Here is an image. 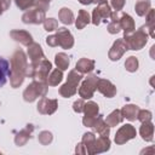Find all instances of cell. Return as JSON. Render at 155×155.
Returning <instances> with one entry per match:
<instances>
[{"label":"cell","instance_id":"4dcf8cb0","mask_svg":"<svg viewBox=\"0 0 155 155\" xmlns=\"http://www.w3.org/2000/svg\"><path fill=\"white\" fill-rule=\"evenodd\" d=\"M155 11L153 8H150L147 13H145V18H147V27L149 29V35L151 38L155 36V33H154V28H155Z\"/></svg>","mask_w":155,"mask_h":155},{"label":"cell","instance_id":"6da1fadb","mask_svg":"<svg viewBox=\"0 0 155 155\" xmlns=\"http://www.w3.org/2000/svg\"><path fill=\"white\" fill-rule=\"evenodd\" d=\"M27 67H28V61L25 53L22 50H17L11 57V65H10V82L13 88H17L23 84Z\"/></svg>","mask_w":155,"mask_h":155},{"label":"cell","instance_id":"5bb4252c","mask_svg":"<svg viewBox=\"0 0 155 155\" xmlns=\"http://www.w3.org/2000/svg\"><path fill=\"white\" fill-rule=\"evenodd\" d=\"M28 57H29L31 63H35V62H39V61L44 59L45 54H44V51H42L41 46L36 42H31L28 46Z\"/></svg>","mask_w":155,"mask_h":155},{"label":"cell","instance_id":"d6986e66","mask_svg":"<svg viewBox=\"0 0 155 155\" xmlns=\"http://www.w3.org/2000/svg\"><path fill=\"white\" fill-rule=\"evenodd\" d=\"M139 134L145 142H151L154 136V125L151 121L142 122V126L139 128Z\"/></svg>","mask_w":155,"mask_h":155},{"label":"cell","instance_id":"484cf974","mask_svg":"<svg viewBox=\"0 0 155 155\" xmlns=\"http://www.w3.org/2000/svg\"><path fill=\"white\" fill-rule=\"evenodd\" d=\"M122 115H121V111L119 110V109H115V110H113L108 116H107V119L104 120L110 127H114V126H116V125H119L121 121H122Z\"/></svg>","mask_w":155,"mask_h":155},{"label":"cell","instance_id":"74e56055","mask_svg":"<svg viewBox=\"0 0 155 155\" xmlns=\"http://www.w3.org/2000/svg\"><path fill=\"white\" fill-rule=\"evenodd\" d=\"M151 117H153V114H151V111H149V110H145V109H143V110H138V114H137V119L140 121V122H147V121H151Z\"/></svg>","mask_w":155,"mask_h":155},{"label":"cell","instance_id":"4316f807","mask_svg":"<svg viewBox=\"0 0 155 155\" xmlns=\"http://www.w3.org/2000/svg\"><path fill=\"white\" fill-rule=\"evenodd\" d=\"M150 6H151L150 0H138L136 2V5H134V11H136V13L138 16L143 17L150 10Z\"/></svg>","mask_w":155,"mask_h":155},{"label":"cell","instance_id":"7a4b0ae2","mask_svg":"<svg viewBox=\"0 0 155 155\" xmlns=\"http://www.w3.org/2000/svg\"><path fill=\"white\" fill-rule=\"evenodd\" d=\"M51 69H52L51 62L47 61L46 58H44L39 62L28 64L27 70H25V76L31 78L33 80L47 82V76H48V73L51 71Z\"/></svg>","mask_w":155,"mask_h":155},{"label":"cell","instance_id":"60d3db41","mask_svg":"<svg viewBox=\"0 0 155 155\" xmlns=\"http://www.w3.org/2000/svg\"><path fill=\"white\" fill-rule=\"evenodd\" d=\"M84 105H85L84 99H82V98H81V99H78V101H75V102L73 103V110H74L75 113H82V111H84Z\"/></svg>","mask_w":155,"mask_h":155},{"label":"cell","instance_id":"44dd1931","mask_svg":"<svg viewBox=\"0 0 155 155\" xmlns=\"http://www.w3.org/2000/svg\"><path fill=\"white\" fill-rule=\"evenodd\" d=\"M138 110H139V108L137 105H134V104H126L125 107H122V109L120 111H121L122 117H126L127 120L133 121V120L137 119Z\"/></svg>","mask_w":155,"mask_h":155},{"label":"cell","instance_id":"f6af8a7d","mask_svg":"<svg viewBox=\"0 0 155 155\" xmlns=\"http://www.w3.org/2000/svg\"><path fill=\"white\" fill-rule=\"evenodd\" d=\"M75 153H76V154H81V155H85V154H87L86 147H85L82 143H79V144L76 145V148H75Z\"/></svg>","mask_w":155,"mask_h":155},{"label":"cell","instance_id":"cb8c5ba5","mask_svg":"<svg viewBox=\"0 0 155 155\" xmlns=\"http://www.w3.org/2000/svg\"><path fill=\"white\" fill-rule=\"evenodd\" d=\"M90 22H91V18L88 12L86 10H80L78 13V18L75 19V27L78 29H84Z\"/></svg>","mask_w":155,"mask_h":155},{"label":"cell","instance_id":"ee69618b","mask_svg":"<svg viewBox=\"0 0 155 155\" xmlns=\"http://www.w3.org/2000/svg\"><path fill=\"white\" fill-rule=\"evenodd\" d=\"M46 44L51 47H56L58 46V40H57V36L56 35H50L46 38Z\"/></svg>","mask_w":155,"mask_h":155},{"label":"cell","instance_id":"4fadbf2b","mask_svg":"<svg viewBox=\"0 0 155 155\" xmlns=\"http://www.w3.org/2000/svg\"><path fill=\"white\" fill-rule=\"evenodd\" d=\"M10 36H11L15 41H17V42H19V44H22V45H24V46H29V45L33 42V36H31V34H30L29 31H27V30H22V29L11 30V31H10Z\"/></svg>","mask_w":155,"mask_h":155},{"label":"cell","instance_id":"b9f144b4","mask_svg":"<svg viewBox=\"0 0 155 155\" xmlns=\"http://www.w3.org/2000/svg\"><path fill=\"white\" fill-rule=\"evenodd\" d=\"M125 2H126V0H110L111 7L115 11H121L124 8V6H125Z\"/></svg>","mask_w":155,"mask_h":155},{"label":"cell","instance_id":"f1b7e54d","mask_svg":"<svg viewBox=\"0 0 155 155\" xmlns=\"http://www.w3.org/2000/svg\"><path fill=\"white\" fill-rule=\"evenodd\" d=\"M76 92H78V87L76 86H73L69 82H65L64 85H62L59 87V94L62 97H64V98H69V97L74 96Z\"/></svg>","mask_w":155,"mask_h":155},{"label":"cell","instance_id":"8fae6325","mask_svg":"<svg viewBox=\"0 0 155 155\" xmlns=\"http://www.w3.org/2000/svg\"><path fill=\"white\" fill-rule=\"evenodd\" d=\"M127 50H128V48H127V45L125 44L124 39H122V38H121V39H117V40L113 44L111 48L109 50L108 57H109L110 61H119V59L124 56V53H125Z\"/></svg>","mask_w":155,"mask_h":155},{"label":"cell","instance_id":"83f0119b","mask_svg":"<svg viewBox=\"0 0 155 155\" xmlns=\"http://www.w3.org/2000/svg\"><path fill=\"white\" fill-rule=\"evenodd\" d=\"M62 80H63V73L58 68H56L54 70H52L51 74L47 76V84H48V86H57L58 84H61Z\"/></svg>","mask_w":155,"mask_h":155},{"label":"cell","instance_id":"2e32d148","mask_svg":"<svg viewBox=\"0 0 155 155\" xmlns=\"http://www.w3.org/2000/svg\"><path fill=\"white\" fill-rule=\"evenodd\" d=\"M33 130H34L33 125H27V127H25V128L21 130V131L16 134V137H15V143H16V145H18V147L24 145V144L29 140V138H30V134H31Z\"/></svg>","mask_w":155,"mask_h":155},{"label":"cell","instance_id":"8992f818","mask_svg":"<svg viewBox=\"0 0 155 155\" xmlns=\"http://www.w3.org/2000/svg\"><path fill=\"white\" fill-rule=\"evenodd\" d=\"M137 136V131L136 128L131 125V124H126L124 126H121L117 131H116V134H115V143L117 145H122L125 144L126 142H128L130 139H133L134 137Z\"/></svg>","mask_w":155,"mask_h":155},{"label":"cell","instance_id":"9a60e30c","mask_svg":"<svg viewBox=\"0 0 155 155\" xmlns=\"http://www.w3.org/2000/svg\"><path fill=\"white\" fill-rule=\"evenodd\" d=\"M109 149H110V139H109V137H101L99 136V138H96V140L93 143L92 154L91 155L101 154V153L108 151Z\"/></svg>","mask_w":155,"mask_h":155},{"label":"cell","instance_id":"d6a6232c","mask_svg":"<svg viewBox=\"0 0 155 155\" xmlns=\"http://www.w3.org/2000/svg\"><path fill=\"white\" fill-rule=\"evenodd\" d=\"M82 80V74L79 73L78 70H70L69 74H68V78H67V82L71 84L73 86H79V84L81 82Z\"/></svg>","mask_w":155,"mask_h":155},{"label":"cell","instance_id":"d4e9b609","mask_svg":"<svg viewBox=\"0 0 155 155\" xmlns=\"http://www.w3.org/2000/svg\"><path fill=\"white\" fill-rule=\"evenodd\" d=\"M58 18H59V21H61L63 24H68V25L74 22V15H73L71 10L68 8V7H62V8L59 10V12H58Z\"/></svg>","mask_w":155,"mask_h":155},{"label":"cell","instance_id":"1f68e13d","mask_svg":"<svg viewBox=\"0 0 155 155\" xmlns=\"http://www.w3.org/2000/svg\"><path fill=\"white\" fill-rule=\"evenodd\" d=\"M99 113L98 104L96 102H87L84 105V114L85 116H97Z\"/></svg>","mask_w":155,"mask_h":155},{"label":"cell","instance_id":"e0dca14e","mask_svg":"<svg viewBox=\"0 0 155 155\" xmlns=\"http://www.w3.org/2000/svg\"><path fill=\"white\" fill-rule=\"evenodd\" d=\"M93 69H94V61L88 58H80L75 65V70H78L81 74H88Z\"/></svg>","mask_w":155,"mask_h":155},{"label":"cell","instance_id":"5b68a950","mask_svg":"<svg viewBox=\"0 0 155 155\" xmlns=\"http://www.w3.org/2000/svg\"><path fill=\"white\" fill-rule=\"evenodd\" d=\"M97 75L90 74L84 81L81 80V85L79 87V96L82 99H90L93 97V93L96 91V85H97Z\"/></svg>","mask_w":155,"mask_h":155},{"label":"cell","instance_id":"ffe728a7","mask_svg":"<svg viewBox=\"0 0 155 155\" xmlns=\"http://www.w3.org/2000/svg\"><path fill=\"white\" fill-rule=\"evenodd\" d=\"M93 128H94V131H96L101 137H109L110 126L103 120L102 116H98L97 121H96L94 125H93Z\"/></svg>","mask_w":155,"mask_h":155},{"label":"cell","instance_id":"bcb514c9","mask_svg":"<svg viewBox=\"0 0 155 155\" xmlns=\"http://www.w3.org/2000/svg\"><path fill=\"white\" fill-rule=\"evenodd\" d=\"M11 5V0H0V7L2 8V11H6Z\"/></svg>","mask_w":155,"mask_h":155},{"label":"cell","instance_id":"7c38bea8","mask_svg":"<svg viewBox=\"0 0 155 155\" xmlns=\"http://www.w3.org/2000/svg\"><path fill=\"white\" fill-rule=\"evenodd\" d=\"M96 90H98L103 96L111 98L116 94V87L115 85H113L109 80L107 79H98L97 80V85H96Z\"/></svg>","mask_w":155,"mask_h":155},{"label":"cell","instance_id":"52a82bcc","mask_svg":"<svg viewBox=\"0 0 155 155\" xmlns=\"http://www.w3.org/2000/svg\"><path fill=\"white\" fill-rule=\"evenodd\" d=\"M110 15H111V8H110V6L108 5V2L99 4V5H98L96 8H93V11H92L91 22H92L94 25H98L101 22H107V21H109Z\"/></svg>","mask_w":155,"mask_h":155},{"label":"cell","instance_id":"7dc6e473","mask_svg":"<svg viewBox=\"0 0 155 155\" xmlns=\"http://www.w3.org/2000/svg\"><path fill=\"white\" fill-rule=\"evenodd\" d=\"M79 2L82 4V5H90V4L93 2V0H79Z\"/></svg>","mask_w":155,"mask_h":155},{"label":"cell","instance_id":"836d02e7","mask_svg":"<svg viewBox=\"0 0 155 155\" xmlns=\"http://www.w3.org/2000/svg\"><path fill=\"white\" fill-rule=\"evenodd\" d=\"M138 65H139L138 59H137L134 56L128 57V58L126 59V62H125V68H126V70L130 71V73L136 71V70L138 69Z\"/></svg>","mask_w":155,"mask_h":155},{"label":"cell","instance_id":"7402d4cb","mask_svg":"<svg viewBox=\"0 0 155 155\" xmlns=\"http://www.w3.org/2000/svg\"><path fill=\"white\" fill-rule=\"evenodd\" d=\"M54 63L57 65L58 69H61L62 71L63 70H67L69 68V64H70V58L68 54H65L64 52H59L54 56Z\"/></svg>","mask_w":155,"mask_h":155},{"label":"cell","instance_id":"30bf717a","mask_svg":"<svg viewBox=\"0 0 155 155\" xmlns=\"http://www.w3.org/2000/svg\"><path fill=\"white\" fill-rule=\"evenodd\" d=\"M57 108H58L57 99H50V98L42 97L38 103V111L42 115H51L57 110Z\"/></svg>","mask_w":155,"mask_h":155},{"label":"cell","instance_id":"277c9868","mask_svg":"<svg viewBox=\"0 0 155 155\" xmlns=\"http://www.w3.org/2000/svg\"><path fill=\"white\" fill-rule=\"evenodd\" d=\"M48 90V84L46 81H38L33 80L31 84L27 86V88L23 91V98L25 102H34L38 97H46Z\"/></svg>","mask_w":155,"mask_h":155},{"label":"cell","instance_id":"ab89813d","mask_svg":"<svg viewBox=\"0 0 155 155\" xmlns=\"http://www.w3.org/2000/svg\"><path fill=\"white\" fill-rule=\"evenodd\" d=\"M98 116L99 115H97V116H84V119H82L84 126H86V127H93V125L97 121Z\"/></svg>","mask_w":155,"mask_h":155},{"label":"cell","instance_id":"d590c367","mask_svg":"<svg viewBox=\"0 0 155 155\" xmlns=\"http://www.w3.org/2000/svg\"><path fill=\"white\" fill-rule=\"evenodd\" d=\"M16 2V6L22 10V11H25V10H29L31 7L35 6L36 4V0H15Z\"/></svg>","mask_w":155,"mask_h":155},{"label":"cell","instance_id":"8d00e7d4","mask_svg":"<svg viewBox=\"0 0 155 155\" xmlns=\"http://www.w3.org/2000/svg\"><path fill=\"white\" fill-rule=\"evenodd\" d=\"M42 23H44V29L46 31H53L58 28V22L54 18H45Z\"/></svg>","mask_w":155,"mask_h":155},{"label":"cell","instance_id":"681fc988","mask_svg":"<svg viewBox=\"0 0 155 155\" xmlns=\"http://www.w3.org/2000/svg\"><path fill=\"white\" fill-rule=\"evenodd\" d=\"M2 12H4V11H2V8H1V7H0V16H1V15H2Z\"/></svg>","mask_w":155,"mask_h":155},{"label":"cell","instance_id":"f546056e","mask_svg":"<svg viewBox=\"0 0 155 155\" xmlns=\"http://www.w3.org/2000/svg\"><path fill=\"white\" fill-rule=\"evenodd\" d=\"M94 140H96V136H94L92 132H86V133L82 136L81 143L86 147V150H87V154H88V155L92 154V147H93Z\"/></svg>","mask_w":155,"mask_h":155},{"label":"cell","instance_id":"7bdbcfd3","mask_svg":"<svg viewBox=\"0 0 155 155\" xmlns=\"http://www.w3.org/2000/svg\"><path fill=\"white\" fill-rule=\"evenodd\" d=\"M50 1L51 0H36V4H35V7H39L44 11H46L50 6Z\"/></svg>","mask_w":155,"mask_h":155},{"label":"cell","instance_id":"e575fe53","mask_svg":"<svg viewBox=\"0 0 155 155\" xmlns=\"http://www.w3.org/2000/svg\"><path fill=\"white\" fill-rule=\"evenodd\" d=\"M52 139H53V136H52V133L48 132V131H42V132H40L39 136H38V140H39V143L42 144V145H48V144L52 142Z\"/></svg>","mask_w":155,"mask_h":155},{"label":"cell","instance_id":"c3c4849f","mask_svg":"<svg viewBox=\"0 0 155 155\" xmlns=\"http://www.w3.org/2000/svg\"><path fill=\"white\" fill-rule=\"evenodd\" d=\"M108 0H93V2H96V4H104V2H107Z\"/></svg>","mask_w":155,"mask_h":155},{"label":"cell","instance_id":"603a6c76","mask_svg":"<svg viewBox=\"0 0 155 155\" xmlns=\"http://www.w3.org/2000/svg\"><path fill=\"white\" fill-rule=\"evenodd\" d=\"M8 75H10V64L5 58L0 57V87H2L6 84Z\"/></svg>","mask_w":155,"mask_h":155},{"label":"cell","instance_id":"ac0fdd59","mask_svg":"<svg viewBox=\"0 0 155 155\" xmlns=\"http://www.w3.org/2000/svg\"><path fill=\"white\" fill-rule=\"evenodd\" d=\"M119 23H120L121 29L125 33H131V31H133L136 29V24H134L133 18L130 15H127V13H121L120 15Z\"/></svg>","mask_w":155,"mask_h":155},{"label":"cell","instance_id":"ba28073f","mask_svg":"<svg viewBox=\"0 0 155 155\" xmlns=\"http://www.w3.org/2000/svg\"><path fill=\"white\" fill-rule=\"evenodd\" d=\"M45 12L46 11H44V10H41L39 7H34V8H31V10H29V11L23 13L22 21L25 24H40L46 18Z\"/></svg>","mask_w":155,"mask_h":155},{"label":"cell","instance_id":"9c48e42d","mask_svg":"<svg viewBox=\"0 0 155 155\" xmlns=\"http://www.w3.org/2000/svg\"><path fill=\"white\" fill-rule=\"evenodd\" d=\"M56 30H57V31H56L54 35L57 36L58 46H61V47L64 48V50L71 48V47L74 46V38H73L71 33H70L67 28H64V27L57 28Z\"/></svg>","mask_w":155,"mask_h":155},{"label":"cell","instance_id":"f35d334b","mask_svg":"<svg viewBox=\"0 0 155 155\" xmlns=\"http://www.w3.org/2000/svg\"><path fill=\"white\" fill-rule=\"evenodd\" d=\"M120 30H121V27H120L119 19H110L108 24V31L110 34H117Z\"/></svg>","mask_w":155,"mask_h":155},{"label":"cell","instance_id":"3957f363","mask_svg":"<svg viewBox=\"0 0 155 155\" xmlns=\"http://www.w3.org/2000/svg\"><path fill=\"white\" fill-rule=\"evenodd\" d=\"M124 41L127 45L128 50H133V51H138L140 48H143L147 42H148V34L145 33L144 28H139L137 30H133L131 33H125L124 34Z\"/></svg>","mask_w":155,"mask_h":155}]
</instances>
